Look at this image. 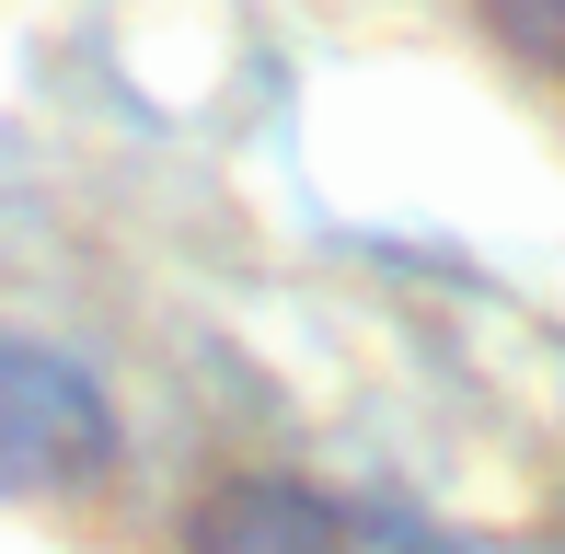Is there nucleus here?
I'll return each mask as SVG.
<instances>
[{
    "mask_svg": "<svg viewBox=\"0 0 565 554\" xmlns=\"http://www.w3.org/2000/svg\"><path fill=\"white\" fill-rule=\"evenodd\" d=\"M185 554H473L439 520L393 509V497H347V486H300V473H231L196 497Z\"/></svg>",
    "mask_w": 565,
    "mask_h": 554,
    "instance_id": "obj_1",
    "label": "nucleus"
},
{
    "mask_svg": "<svg viewBox=\"0 0 565 554\" xmlns=\"http://www.w3.org/2000/svg\"><path fill=\"white\" fill-rule=\"evenodd\" d=\"M116 473V405L58 347L0 335V497H82Z\"/></svg>",
    "mask_w": 565,
    "mask_h": 554,
    "instance_id": "obj_2",
    "label": "nucleus"
},
{
    "mask_svg": "<svg viewBox=\"0 0 565 554\" xmlns=\"http://www.w3.org/2000/svg\"><path fill=\"white\" fill-rule=\"evenodd\" d=\"M484 23H497V46L520 70H543V82L565 93V0H484Z\"/></svg>",
    "mask_w": 565,
    "mask_h": 554,
    "instance_id": "obj_3",
    "label": "nucleus"
}]
</instances>
